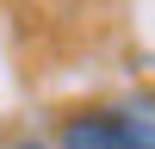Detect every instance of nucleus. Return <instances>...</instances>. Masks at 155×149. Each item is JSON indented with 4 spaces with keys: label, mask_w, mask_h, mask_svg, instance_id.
<instances>
[{
    "label": "nucleus",
    "mask_w": 155,
    "mask_h": 149,
    "mask_svg": "<svg viewBox=\"0 0 155 149\" xmlns=\"http://www.w3.org/2000/svg\"><path fill=\"white\" fill-rule=\"evenodd\" d=\"M12 149H44V143H12Z\"/></svg>",
    "instance_id": "f03ea898"
},
{
    "label": "nucleus",
    "mask_w": 155,
    "mask_h": 149,
    "mask_svg": "<svg viewBox=\"0 0 155 149\" xmlns=\"http://www.w3.org/2000/svg\"><path fill=\"white\" fill-rule=\"evenodd\" d=\"M62 149H155V112H87V118H68Z\"/></svg>",
    "instance_id": "f257e3e1"
}]
</instances>
